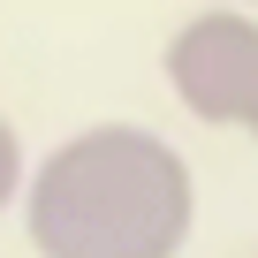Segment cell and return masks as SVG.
<instances>
[{
	"mask_svg": "<svg viewBox=\"0 0 258 258\" xmlns=\"http://www.w3.org/2000/svg\"><path fill=\"white\" fill-rule=\"evenodd\" d=\"M190 228V160L145 121H91L61 137L23 190V235L38 258H182Z\"/></svg>",
	"mask_w": 258,
	"mask_h": 258,
	"instance_id": "1",
	"label": "cell"
},
{
	"mask_svg": "<svg viewBox=\"0 0 258 258\" xmlns=\"http://www.w3.org/2000/svg\"><path fill=\"white\" fill-rule=\"evenodd\" d=\"M167 91L205 129H243L258 91V23L243 8H205L167 38Z\"/></svg>",
	"mask_w": 258,
	"mask_h": 258,
	"instance_id": "2",
	"label": "cell"
},
{
	"mask_svg": "<svg viewBox=\"0 0 258 258\" xmlns=\"http://www.w3.org/2000/svg\"><path fill=\"white\" fill-rule=\"evenodd\" d=\"M23 190H31V167H23V137H16V121L0 114V213H8Z\"/></svg>",
	"mask_w": 258,
	"mask_h": 258,
	"instance_id": "3",
	"label": "cell"
},
{
	"mask_svg": "<svg viewBox=\"0 0 258 258\" xmlns=\"http://www.w3.org/2000/svg\"><path fill=\"white\" fill-rule=\"evenodd\" d=\"M243 137H258V91H250V114H243Z\"/></svg>",
	"mask_w": 258,
	"mask_h": 258,
	"instance_id": "4",
	"label": "cell"
},
{
	"mask_svg": "<svg viewBox=\"0 0 258 258\" xmlns=\"http://www.w3.org/2000/svg\"><path fill=\"white\" fill-rule=\"evenodd\" d=\"M235 8H258V0H235Z\"/></svg>",
	"mask_w": 258,
	"mask_h": 258,
	"instance_id": "5",
	"label": "cell"
}]
</instances>
